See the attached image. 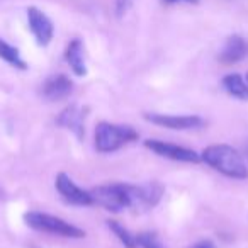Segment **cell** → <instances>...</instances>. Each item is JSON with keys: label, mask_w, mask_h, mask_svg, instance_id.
Masks as SVG:
<instances>
[{"label": "cell", "mask_w": 248, "mask_h": 248, "mask_svg": "<svg viewBox=\"0 0 248 248\" xmlns=\"http://www.w3.org/2000/svg\"><path fill=\"white\" fill-rule=\"evenodd\" d=\"M107 228H109V230L116 234L117 240H119L126 248H136V247H138V245H136V236H133V234L129 233V231L126 230V228H124L119 221L109 219V221H107Z\"/></svg>", "instance_id": "16"}, {"label": "cell", "mask_w": 248, "mask_h": 248, "mask_svg": "<svg viewBox=\"0 0 248 248\" xmlns=\"http://www.w3.org/2000/svg\"><path fill=\"white\" fill-rule=\"evenodd\" d=\"M245 153H247V160H248V141H247V146H245Z\"/></svg>", "instance_id": "21"}, {"label": "cell", "mask_w": 248, "mask_h": 248, "mask_svg": "<svg viewBox=\"0 0 248 248\" xmlns=\"http://www.w3.org/2000/svg\"><path fill=\"white\" fill-rule=\"evenodd\" d=\"M248 56V41L240 34H233L226 39L223 51L219 53V62L223 65H234L243 62Z\"/></svg>", "instance_id": "12"}, {"label": "cell", "mask_w": 248, "mask_h": 248, "mask_svg": "<svg viewBox=\"0 0 248 248\" xmlns=\"http://www.w3.org/2000/svg\"><path fill=\"white\" fill-rule=\"evenodd\" d=\"M129 190H131V207H136V209L155 207L163 196V186L156 180L146 182L143 186H131L129 184Z\"/></svg>", "instance_id": "8"}, {"label": "cell", "mask_w": 248, "mask_h": 248, "mask_svg": "<svg viewBox=\"0 0 248 248\" xmlns=\"http://www.w3.org/2000/svg\"><path fill=\"white\" fill-rule=\"evenodd\" d=\"M136 245L141 248H165L162 241L158 240V236L155 233H150V231L136 234Z\"/></svg>", "instance_id": "17"}, {"label": "cell", "mask_w": 248, "mask_h": 248, "mask_svg": "<svg viewBox=\"0 0 248 248\" xmlns=\"http://www.w3.org/2000/svg\"><path fill=\"white\" fill-rule=\"evenodd\" d=\"M73 92V82L66 75H51L45 80L41 85V95L48 102H58L65 100L72 95Z\"/></svg>", "instance_id": "10"}, {"label": "cell", "mask_w": 248, "mask_h": 248, "mask_svg": "<svg viewBox=\"0 0 248 248\" xmlns=\"http://www.w3.org/2000/svg\"><path fill=\"white\" fill-rule=\"evenodd\" d=\"M201 162L209 165L216 172L223 173L224 177L236 180L248 179V167L243 155L236 148L230 145H211L202 150Z\"/></svg>", "instance_id": "1"}, {"label": "cell", "mask_w": 248, "mask_h": 248, "mask_svg": "<svg viewBox=\"0 0 248 248\" xmlns=\"http://www.w3.org/2000/svg\"><path fill=\"white\" fill-rule=\"evenodd\" d=\"M163 5H175V4H199V0H162Z\"/></svg>", "instance_id": "19"}, {"label": "cell", "mask_w": 248, "mask_h": 248, "mask_svg": "<svg viewBox=\"0 0 248 248\" xmlns=\"http://www.w3.org/2000/svg\"><path fill=\"white\" fill-rule=\"evenodd\" d=\"M93 204L110 213H121L131 207V190L129 184H106L90 190Z\"/></svg>", "instance_id": "4"}, {"label": "cell", "mask_w": 248, "mask_h": 248, "mask_svg": "<svg viewBox=\"0 0 248 248\" xmlns=\"http://www.w3.org/2000/svg\"><path fill=\"white\" fill-rule=\"evenodd\" d=\"M245 80H247V83H248V73H247V75H245Z\"/></svg>", "instance_id": "22"}, {"label": "cell", "mask_w": 248, "mask_h": 248, "mask_svg": "<svg viewBox=\"0 0 248 248\" xmlns=\"http://www.w3.org/2000/svg\"><path fill=\"white\" fill-rule=\"evenodd\" d=\"M65 60L77 77L87 75L85 56H83V43L80 39H72L68 43V46L65 49Z\"/></svg>", "instance_id": "13"}, {"label": "cell", "mask_w": 248, "mask_h": 248, "mask_svg": "<svg viewBox=\"0 0 248 248\" xmlns=\"http://www.w3.org/2000/svg\"><path fill=\"white\" fill-rule=\"evenodd\" d=\"M55 187H56V190H58L60 196H62L68 204L82 206V207L93 206L90 190H83L82 187H78L68 175H66V173H58V175H56Z\"/></svg>", "instance_id": "7"}, {"label": "cell", "mask_w": 248, "mask_h": 248, "mask_svg": "<svg viewBox=\"0 0 248 248\" xmlns=\"http://www.w3.org/2000/svg\"><path fill=\"white\" fill-rule=\"evenodd\" d=\"M85 109H82L77 104H70L68 107L62 110L56 117V124L62 128L72 131L78 140L83 138L85 135Z\"/></svg>", "instance_id": "11"}, {"label": "cell", "mask_w": 248, "mask_h": 248, "mask_svg": "<svg viewBox=\"0 0 248 248\" xmlns=\"http://www.w3.org/2000/svg\"><path fill=\"white\" fill-rule=\"evenodd\" d=\"M0 58L4 60L5 63H9L11 66H14L16 70H28V63H26V60L21 56V53H19V49L16 48V46L9 45L5 39L0 38Z\"/></svg>", "instance_id": "15"}, {"label": "cell", "mask_w": 248, "mask_h": 248, "mask_svg": "<svg viewBox=\"0 0 248 248\" xmlns=\"http://www.w3.org/2000/svg\"><path fill=\"white\" fill-rule=\"evenodd\" d=\"M24 223L36 231H45V233L58 234V236L63 238H75V240H78V238L85 236V231L82 228L75 226V224L68 223V221L62 219L58 216L39 213V211H29V213H26Z\"/></svg>", "instance_id": "3"}, {"label": "cell", "mask_w": 248, "mask_h": 248, "mask_svg": "<svg viewBox=\"0 0 248 248\" xmlns=\"http://www.w3.org/2000/svg\"><path fill=\"white\" fill-rule=\"evenodd\" d=\"M138 131L128 124L99 123L95 128V150L99 153H112L138 140Z\"/></svg>", "instance_id": "2"}, {"label": "cell", "mask_w": 248, "mask_h": 248, "mask_svg": "<svg viewBox=\"0 0 248 248\" xmlns=\"http://www.w3.org/2000/svg\"><path fill=\"white\" fill-rule=\"evenodd\" d=\"M133 2H135V0H116V16L117 17H123V16L131 9Z\"/></svg>", "instance_id": "18"}, {"label": "cell", "mask_w": 248, "mask_h": 248, "mask_svg": "<svg viewBox=\"0 0 248 248\" xmlns=\"http://www.w3.org/2000/svg\"><path fill=\"white\" fill-rule=\"evenodd\" d=\"M32 248H36V247H32Z\"/></svg>", "instance_id": "23"}, {"label": "cell", "mask_w": 248, "mask_h": 248, "mask_svg": "<svg viewBox=\"0 0 248 248\" xmlns=\"http://www.w3.org/2000/svg\"><path fill=\"white\" fill-rule=\"evenodd\" d=\"M221 85L226 90L228 95L240 100H248V83L245 77L240 75V73H228L221 80Z\"/></svg>", "instance_id": "14"}, {"label": "cell", "mask_w": 248, "mask_h": 248, "mask_svg": "<svg viewBox=\"0 0 248 248\" xmlns=\"http://www.w3.org/2000/svg\"><path fill=\"white\" fill-rule=\"evenodd\" d=\"M145 146L156 153L162 158H169L173 162H184V163H199L201 155L194 150L184 148V146L173 145V143H167L162 140H146Z\"/></svg>", "instance_id": "5"}, {"label": "cell", "mask_w": 248, "mask_h": 248, "mask_svg": "<svg viewBox=\"0 0 248 248\" xmlns=\"http://www.w3.org/2000/svg\"><path fill=\"white\" fill-rule=\"evenodd\" d=\"M28 24L31 29L32 36H34L36 43L39 46H48L51 43L53 36H55V26H53L51 19L41 12L38 7H29L28 9Z\"/></svg>", "instance_id": "9"}, {"label": "cell", "mask_w": 248, "mask_h": 248, "mask_svg": "<svg viewBox=\"0 0 248 248\" xmlns=\"http://www.w3.org/2000/svg\"><path fill=\"white\" fill-rule=\"evenodd\" d=\"M194 248H214V245L211 243V241H201V243H197Z\"/></svg>", "instance_id": "20"}, {"label": "cell", "mask_w": 248, "mask_h": 248, "mask_svg": "<svg viewBox=\"0 0 248 248\" xmlns=\"http://www.w3.org/2000/svg\"><path fill=\"white\" fill-rule=\"evenodd\" d=\"M146 121L156 126H162L167 129H177V131H187V129H196L206 124V121L199 116H175V114H152L146 112Z\"/></svg>", "instance_id": "6"}]
</instances>
